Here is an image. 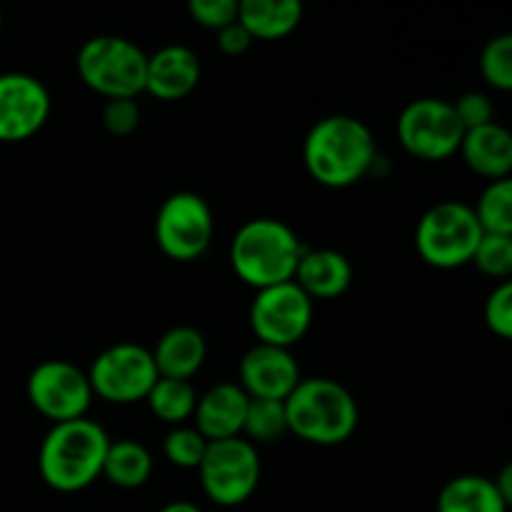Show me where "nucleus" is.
I'll use <instances>...</instances> for the list:
<instances>
[{
  "mask_svg": "<svg viewBox=\"0 0 512 512\" xmlns=\"http://www.w3.org/2000/svg\"><path fill=\"white\" fill-rule=\"evenodd\" d=\"M378 160L373 130L353 115H325L303 140L305 168L325 188H350L373 173Z\"/></svg>",
  "mask_w": 512,
  "mask_h": 512,
  "instance_id": "1",
  "label": "nucleus"
},
{
  "mask_svg": "<svg viewBox=\"0 0 512 512\" xmlns=\"http://www.w3.org/2000/svg\"><path fill=\"white\" fill-rule=\"evenodd\" d=\"M108 445L110 435L88 415L53 423L40 443V478L58 493H80L103 475Z\"/></svg>",
  "mask_w": 512,
  "mask_h": 512,
  "instance_id": "2",
  "label": "nucleus"
},
{
  "mask_svg": "<svg viewBox=\"0 0 512 512\" xmlns=\"http://www.w3.org/2000/svg\"><path fill=\"white\" fill-rule=\"evenodd\" d=\"M288 433L310 445H340L353 438L360 410L343 383L333 378H303L285 398Z\"/></svg>",
  "mask_w": 512,
  "mask_h": 512,
  "instance_id": "3",
  "label": "nucleus"
},
{
  "mask_svg": "<svg viewBox=\"0 0 512 512\" xmlns=\"http://www.w3.org/2000/svg\"><path fill=\"white\" fill-rule=\"evenodd\" d=\"M305 245L288 223L278 218H253L243 223L230 245V265L245 285L255 290L293 280Z\"/></svg>",
  "mask_w": 512,
  "mask_h": 512,
  "instance_id": "4",
  "label": "nucleus"
},
{
  "mask_svg": "<svg viewBox=\"0 0 512 512\" xmlns=\"http://www.w3.org/2000/svg\"><path fill=\"white\" fill-rule=\"evenodd\" d=\"M483 238L473 205L463 200H440L430 205L415 228L418 255L433 268H463L473 260L475 248Z\"/></svg>",
  "mask_w": 512,
  "mask_h": 512,
  "instance_id": "5",
  "label": "nucleus"
},
{
  "mask_svg": "<svg viewBox=\"0 0 512 512\" xmlns=\"http://www.w3.org/2000/svg\"><path fill=\"white\" fill-rule=\"evenodd\" d=\"M78 75L105 98H135L145 90L148 55L123 35H93L78 50Z\"/></svg>",
  "mask_w": 512,
  "mask_h": 512,
  "instance_id": "6",
  "label": "nucleus"
},
{
  "mask_svg": "<svg viewBox=\"0 0 512 512\" xmlns=\"http://www.w3.org/2000/svg\"><path fill=\"white\" fill-rule=\"evenodd\" d=\"M203 493L220 508H235L253 498L260 483V455L243 435L210 440L198 465Z\"/></svg>",
  "mask_w": 512,
  "mask_h": 512,
  "instance_id": "7",
  "label": "nucleus"
},
{
  "mask_svg": "<svg viewBox=\"0 0 512 512\" xmlns=\"http://www.w3.org/2000/svg\"><path fill=\"white\" fill-rule=\"evenodd\" d=\"M215 233L213 208L203 195L178 190L160 203L155 215V240L168 258L188 263L208 250Z\"/></svg>",
  "mask_w": 512,
  "mask_h": 512,
  "instance_id": "8",
  "label": "nucleus"
},
{
  "mask_svg": "<svg viewBox=\"0 0 512 512\" xmlns=\"http://www.w3.org/2000/svg\"><path fill=\"white\" fill-rule=\"evenodd\" d=\"M153 353L140 343H115L98 353L88 370L93 395L115 405H130L148 398L158 380Z\"/></svg>",
  "mask_w": 512,
  "mask_h": 512,
  "instance_id": "9",
  "label": "nucleus"
},
{
  "mask_svg": "<svg viewBox=\"0 0 512 512\" xmlns=\"http://www.w3.org/2000/svg\"><path fill=\"white\" fill-rule=\"evenodd\" d=\"M465 128L445 98L410 100L398 115V140L420 160H445L458 153Z\"/></svg>",
  "mask_w": 512,
  "mask_h": 512,
  "instance_id": "10",
  "label": "nucleus"
},
{
  "mask_svg": "<svg viewBox=\"0 0 512 512\" xmlns=\"http://www.w3.org/2000/svg\"><path fill=\"white\" fill-rule=\"evenodd\" d=\"M310 325L313 300L295 285V280L255 290L250 303V328L258 343L290 350L308 333Z\"/></svg>",
  "mask_w": 512,
  "mask_h": 512,
  "instance_id": "11",
  "label": "nucleus"
},
{
  "mask_svg": "<svg viewBox=\"0 0 512 512\" xmlns=\"http://www.w3.org/2000/svg\"><path fill=\"white\" fill-rule=\"evenodd\" d=\"M30 405L53 423L85 418L93 403L88 373L68 360H43L35 365L25 383Z\"/></svg>",
  "mask_w": 512,
  "mask_h": 512,
  "instance_id": "12",
  "label": "nucleus"
},
{
  "mask_svg": "<svg viewBox=\"0 0 512 512\" xmlns=\"http://www.w3.org/2000/svg\"><path fill=\"white\" fill-rule=\"evenodd\" d=\"M53 98L30 73H0V143L28 140L48 123Z\"/></svg>",
  "mask_w": 512,
  "mask_h": 512,
  "instance_id": "13",
  "label": "nucleus"
},
{
  "mask_svg": "<svg viewBox=\"0 0 512 512\" xmlns=\"http://www.w3.org/2000/svg\"><path fill=\"white\" fill-rule=\"evenodd\" d=\"M238 375V385L248 393V398L265 400H285L303 380L298 360L288 348L263 343H255L253 348L245 350Z\"/></svg>",
  "mask_w": 512,
  "mask_h": 512,
  "instance_id": "14",
  "label": "nucleus"
},
{
  "mask_svg": "<svg viewBox=\"0 0 512 512\" xmlns=\"http://www.w3.org/2000/svg\"><path fill=\"white\" fill-rule=\"evenodd\" d=\"M200 60L193 48L170 43L148 55L145 65V90L158 100H180L193 93L200 83Z\"/></svg>",
  "mask_w": 512,
  "mask_h": 512,
  "instance_id": "15",
  "label": "nucleus"
},
{
  "mask_svg": "<svg viewBox=\"0 0 512 512\" xmlns=\"http://www.w3.org/2000/svg\"><path fill=\"white\" fill-rule=\"evenodd\" d=\"M248 393L238 383H218L198 395L195 403V428L205 440H225L243 435Z\"/></svg>",
  "mask_w": 512,
  "mask_h": 512,
  "instance_id": "16",
  "label": "nucleus"
},
{
  "mask_svg": "<svg viewBox=\"0 0 512 512\" xmlns=\"http://www.w3.org/2000/svg\"><path fill=\"white\" fill-rule=\"evenodd\" d=\"M293 280L310 300H333L343 295L353 283V265L340 250L305 248Z\"/></svg>",
  "mask_w": 512,
  "mask_h": 512,
  "instance_id": "17",
  "label": "nucleus"
},
{
  "mask_svg": "<svg viewBox=\"0 0 512 512\" xmlns=\"http://www.w3.org/2000/svg\"><path fill=\"white\" fill-rule=\"evenodd\" d=\"M458 153L465 165L488 180L510 178L512 170V135L505 125L488 123L465 130Z\"/></svg>",
  "mask_w": 512,
  "mask_h": 512,
  "instance_id": "18",
  "label": "nucleus"
},
{
  "mask_svg": "<svg viewBox=\"0 0 512 512\" xmlns=\"http://www.w3.org/2000/svg\"><path fill=\"white\" fill-rule=\"evenodd\" d=\"M160 378L190 380L208 358L205 335L193 325H173L150 350Z\"/></svg>",
  "mask_w": 512,
  "mask_h": 512,
  "instance_id": "19",
  "label": "nucleus"
},
{
  "mask_svg": "<svg viewBox=\"0 0 512 512\" xmlns=\"http://www.w3.org/2000/svg\"><path fill=\"white\" fill-rule=\"evenodd\" d=\"M238 20L253 40H278L298 28L303 5L300 0H238Z\"/></svg>",
  "mask_w": 512,
  "mask_h": 512,
  "instance_id": "20",
  "label": "nucleus"
},
{
  "mask_svg": "<svg viewBox=\"0 0 512 512\" xmlns=\"http://www.w3.org/2000/svg\"><path fill=\"white\" fill-rule=\"evenodd\" d=\"M508 508L493 478L485 475H458L438 495V512H508Z\"/></svg>",
  "mask_w": 512,
  "mask_h": 512,
  "instance_id": "21",
  "label": "nucleus"
},
{
  "mask_svg": "<svg viewBox=\"0 0 512 512\" xmlns=\"http://www.w3.org/2000/svg\"><path fill=\"white\" fill-rule=\"evenodd\" d=\"M103 475L115 488L138 490L153 475V455H150V450L140 440H110L108 453H105Z\"/></svg>",
  "mask_w": 512,
  "mask_h": 512,
  "instance_id": "22",
  "label": "nucleus"
},
{
  "mask_svg": "<svg viewBox=\"0 0 512 512\" xmlns=\"http://www.w3.org/2000/svg\"><path fill=\"white\" fill-rule=\"evenodd\" d=\"M145 403H148L150 413H153L155 418L175 428V425H185V420L193 418L198 393H195L190 380L158 378L153 388H150Z\"/></svg>",
  "mask_w": 512,
  "mask_h": 512,
  "instance_id": "23",
  "label": "nucleus"
},
{
  "mask_svg": "<svg viewBox=\"0 0 512 512\" xmlns=\"http://www.w3.org/2000/svg\"><path fill=\"white\" fill-rule=\"evenodd\" d=\"M483 233L512 235V180H490L473 208Z\"/></svg>",
  "mask_w": 512,
  "mask_h": 512,
  "instance_id": "24",
  "label": "nucleus"
},
{
  "mask_svg": "<svg viewBox=\"0 0 512 512\" xmlns=\"http://www.w3.org/2000/svg\"><path fill=\"white\" fill-rule=\"evenodd\" d=\"M288 433L285 400L250 398L243 423V438L250 443H275Z\"/></svg>",
  "mask_w": 512,
  "mask_h": 512,
  "instance_id": "25",
  "label": "nucleus"
},
{
  "mask_svg": "<svg viewBox=\"0 0 512 512\" xmlns=\"http://www.w3.org/2000/svg\"><path fill=\"white\" fill-rule=\"evenodd\" d=\"M208 443L210 440H205L198 428H190V425H175V428H170L168 435L163 438V453L165 458H168L173 465H178V468L198 470Z\"/></svg>",
  "mask_w": 512,
  "mask_h": 512,
  "instance_id": "26",
  "label": "nucleus"
},
{
  "mask_svg": "<svg viewBox=\"0 0 512 512\" xmlns=\"http://www.w3.org/2000/svg\"><path fill=\"white\" fill-rule=\"evenodd\" d=\"M480 73L498 90L512 88V35L500 33L485 43L480 53Z\"/></svg>",
  "mask_w": 512,
  "mask_h": 512,
  "instance_id": "27",
  "label": "nucleus"
},
{
  "mask_svg": "<svg viewBox=\"0 0 512 512\" xmlns=\"http://www.w3.org/2000/svg\"><path fill=\"white\" fill-rule=\"evenodd\" d=\"M470 263L478 265L480 273L490 278L508 280L512 273V235L483 233Z\"/></svg>",
  "mask_w": 512,
  "mask_h": 512,
  "instance_id": "28",
  "label": "nucleus"
},
{
  "mask_svg": "<svg viewBox=\"0 0 512 512\" xmlns=\"http://www.w3.org/2000/svg\"><path fill=\"white\" fill-rule=\"evenodd\" d=\"M485 325L493 330L498 338H512V283L510 280H500L490 295L485 298L483 305Z\"/></svg>",
  "mask_w": 512,
  "mask_h": 512,
  "instance_id": "29",
  "label": "nucleus"
},
{
  "mask_svg": "<svg viewBox=\"0 0 512 512\" xmlns=\"http://www.w3.org/2000/svg\"><path fill=\"white\" fill-rule=\"evenodd\" d=\"M103 125L113 135H130L140 125V105L135 98H110L103 105Z\"/></svg>",
  "mask_w": 512,
  "mask_h": 512,
  "instance_id": "30",
  "label": "nucleus"
},
{
  "mask_svg": "<svg viewBox=\"0 0 512 512\" xmlns=\"http://www.w3.org/2000/svg\"><path fill=\"white\" fill-rule=\"evenodd\" d=\"M188 13L203 28L220 30L238 20V0H190Z\"/></svg>",
  "mask_w": 512,
  "mask_h": 512,
  "instance_id": "31",
  "label": "nucleus"
},
{
  "mask_svg": "<svg viewBox=\"0 0 512 512\" xmlns=\"http://www.w3.org/2000/svg\"><path fill=\"white\" fill-rule=\"evenodd\" d=\"M453 108L465 130L488 125L493 123L495 118L493 100H490L485 93H480V90H468V93H463L458 100H453Z\"/></svg>",
  "mask_w": 512,
  "mask_h": 512,
  "instance_id": "32",
  "label": "nucleus"
},
{
  "mask_svg": "<svg viewBox=\"0 0 512 512\" xmlns=\"http://www.w3.org/2000/svg\"><path fill=\"white\" fill-rule=\"evenodd\" d=\"M253 43V35L243 28L240 20H233L225 28L218 30V48L223 50L225 55H240L250 48Z\"/></svg>",
  "mask_w": 512,
  "mask_h": 512,
  "instance_id": "33",
  "label": "nucleus"
},
{
  "mask_svg": "<svg viewBox=\"0 0 512 512\" xmlns=\"http://www.w3.org/2000/svg\"><path fill=\"white\" fill-rule=\"evenodd\" d=\"M495 488L498 493L508 500V505L512 503V465H503V470L498 473V478H493Z\"/></svg>",
  "mask_w": 512,
  "mask_h": 512,
  "instance_id": "34",
  "label": "nucleus"
},
{
  "mask_svg": "<svg viewBox=\"0 0 512 512\" xmlns=\"http://www.w3.org/2000/svg\"><path fill=\"white\" fill-rule=\"evenodd\" d=\"M158 512H203L198 505L188 503V500H173V503L163 505Z\"/></svg>",
  "mask_w": 512,
  "mask_h": 512,
  "instance_id": "35",
  "label": "nucleus"
},
{
  "mask_svg": "<svg viewBox=\"0 0 512 512\" xmlns=\"http://www.w3.org/2000/svg\"><path fill=\"white\" fill-rule=\"evenodd\" d=\"M0 30H3V15H0Z\"/></svg>",
  "mask_w": 512,
  "mask_h": 512,
  "instance_id": "36",
  "label": "nucleus"
}]
</instances>
